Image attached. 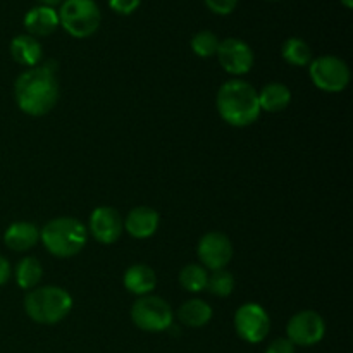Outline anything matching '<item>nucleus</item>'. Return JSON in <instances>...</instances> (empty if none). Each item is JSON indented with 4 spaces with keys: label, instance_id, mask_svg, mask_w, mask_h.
Here are the masks:
<instances>
[{
    "label": "nucleus",
    "instance_id": "c756f323",
    "mask_svg": "<svg viewBox=\"0 0 353 353\" xmlns=\"http://www.w3.org/2000/svg\"><path fill=\"white\" fill-rule=\"evenodd\" d=\"M341 3H343L347 9H352V7H353V0H341Z\"/></svg>",
    "mask_w": 353,
    "mask_h": 353
},
{
    "label": "nucleus",
    "instance_id": "423d86ee",
    "mask_svg": "<svg viewBox=\"0 0 353 353\" xmlns=\"http://www.w3.org/2000/svg\"><path fill=\"white\" fill-rule=\"evenodd\" d=\"M131 319L141 331L161 333L172 326L174 314H172L171 305L164 299L145 295L138 299L131 307Z\"/></svg>",
    "mask_w": 353,
    "mask_h": 353
},
{
    "label": "nucleus",
    "instance_id": "5701e85b",
    "mask_svg": "<svg viewBox=\"0 0 353 353\" xmlns=\"http://www.w3.org/2000/svg\"><path fill=\"white\" fill-rule=\"evenodd\" d=\"M217 48H219V38H217V34L212 33V31H199V33L192 38V50L195 52L199 57H212V55L217 54Z\"/></svg>",
    "mask_w": 353,
    "mask_h": 353
},
{
    "label": "nucleus",
    "instance_id": "7ed1b4c3",
    "mask_svg": "<svg viewBox=\"0 0 353 353\" xmlns=\"http://www.w3.org/2000/svg\"><path fill=\"white\" fill-rule=\"evenodd\" d=\"M40 240L52 255L68 259L85 248L88 230L74 217H57L45 224L40 231Z\"/></svg>",
    "mask_w": 353,
    "mask_h": 353
},
{
    "label": "nucleus",
    "instance_id": "4be33fe9",
    "mask_svg": "<svg viewBox=\"0 0 353 353\" xmlns=\"http://www.w3.org/2000/svg\"><path fill=\"white\" fill-rule=\"evenodd\" d=\"M207 279H209V272L205 268L199 264H188L181 269L179 272V285L183 290L192 293H199L207 288Z\"/></svg>",
    "mask_w": 353,
    "mask_h": 353
},
{
    "label": "nucleus",
    "instance_id": "f3484780",
    "mask_svg": "<svg viewBox=\"0 0 353 353\" xmlns=\"http://www.w3.org/2000/svg\"><path fill=\"white\" fill-rule=\"evenodd\" d=\"M10 55L17 64L24 68H34L41 61V45L31 34H17L10 41Z\"/></svg>",
    "mask_w": 353,
    "mask_h": 353
},
{
    "label": "nucleus",
    "instance_id": "a878e982",
    "mask_svg": "<svg viewBox=\"0 0 353 353\" xmlns=\"http://www.w3.org/2000/svg\"><path fill=\"white\" fill-rule=\"evenodd\" d=\"M141 0H109V7L116 14L121 16H130L140 7Z\"/></svg>",
    "mask_w": 353,
    "mask_h": 353
},
{
    "label": "nucleus",
    "instance_id": "0eeeda50",
    "mask_svg": "<svg viewBox=\"0 0 353 353\" xmlns=\"http://www.w3.org/2000/svg\"><path fill=\"white\" fill-rule=\"evenodd\" d=\"M310 78L317 88L330 93L343 92L350 83V68L334 55H323L309 64Z\"/></svg>",
    "mask_w": 353,
    "mask_h": 353
},
{
    "label": "nucleus",
    "instance_id": "1a4fd4ad",
    "mask_svg": "<svg viewBox=\"0 0 353 353\" xmlns=\"http://www.w3.org/2000/svg\"><path fill=\"white\" fill-rule=\"evenodd\" d=\"M286 334L295 347H312L326 334V323L316 310H302L290 319Z\"/></svg>",
    "mask_w": 353,
    "mask_h": 353
},
{
    "label": "nucleus",
    "instance_id": "2eb2a0df",
    "mask_svg": "<svg viewBox=\"0 0 353 353\" xmlns=\"http://www.w3.org/2000/svg\"><path fill=\"white\" fill-rule=\"evenodd\" d=\"M40 240V230L31 223L10 224L3 234V241L14 252H26L33 248Z\"/></svg>",
    "mask_w": 353,
    "mask_h": 353
},
{
    "label": "nucleus",
    "instance_id": "cd10ccee",
    "mask_svg": "<svg viewBox=\"0 0 353 353\" xmlns=\"http://www.w3.org/2000/svg\"><path fill=\"white\" fill-rule=\"evenodd\" d=\"M10 278V264L3 255H0V286L6 285Z\"/></svg>",
    "mask_w": 353,
    "mask_h": 353
},
{
    "label": "nucleus",
    "instance_id": "aec40b11",
    "mask_svg": "<svg viewBox=\"0 0 353 353\" xmlns=\"http://www.w3.org/2000/svg\"><path fill=\"white\" fill-rule=\"evenodd\" d=\"M281 55L288 64L296 65V68H305L312 62V48L302 38L292 37L283 43Z\"/></svg>",
    "mask_w": 353,
    "mask_h": 353
},
{
    "label": "nucleus",
    "instance_id": "412c9836",
    "mask_svg": "<svg viewBox=\"0 0 353 353\" xmlns=\"http://www.w3.org/2000/svg\"><path fill=\"white\" fill-rule=\"evenodd\" d=\"M41 274H43V268L34 257H24L16 268V281L23 290L34 288L40 283Z\"/></svg>",
    "mask_w": 353,
    "mask_h": 353
},
{
    "label": "nucleus",
    "instance_id": "9d476101",
    "mask_svg": "<svg viewBox=\"0 0 353 353\" xmlns=\"http://www.w3.org/2000/svg\"><path fill=\"white\" fill-rule=\"evenodd\" d=\"M216 55L224 71L230 74H247L254 68V50L247 41L240 40V38H226V40L219 41Z\"/></svg>",
    "mask_w": 353,
    "mask_h": 353
},
{
    "label": "nucleus",
    "instance_id": "6ab92c4d",
    "mask_svg": "<svg viewBox=\"0 0 353 353\" xmlns=\"http://www.w3.org/2000/svg\"><path fill=\"white\" fill-rule=\"evenodd\" d=\"M178 317L185 326L202 327L212 319V307L199 299L188 300L178 310Z\"/></svg>",
    "mask_w": 353,
    "mask_h": 353
},
{
    "label": "nucleus",
    "instance_id": "a211bd4d",
    "mask_svg": "<svg viewBox=\"0 0 353 353\" xmlns=\"http://www.w3.org/2000/svg\"><path fill=\"white\" fill-rule=\"evenodd\" d=\"M292 102V92L283 83H269L259 92V105L265 112H281Z\"/></svg>",
    "mask_w": 353,
    "mask_h": 353
},
{
    "label": "nucleus",
    "instance_id": "f8f14e48",
    "mask_svg": "<svg viewBox=\"0 0 353 353\" xmlns=\"http://www.w3.org/2000/svg\"><path fill=\"white\" fill-rule=\"evenodd\" d=\"M123 217L114 207H97L90 216V233L99 243L112 245L123 234Z\"/></svg>",
    "mask_w": 353,
    "mask_h": 353
},
{
    "label": "nucleus",
    "instance_id": "f257e3e1",
    "mask_svg": "<svg viewBox=\"0 0 353 353\" xmlns=\"http://www.w3.org/2000/svg\"><path fill=\"white\" fill-rule=\"evenodd\" d=\"M16 103L28 116H45L59 100L57 64L54 61L34 65L17 76L14 83Z\"/></svg>",
    "mask_w": 353,
    "mask_h": 353
},
{
    "label": "nucleus",
    "instance_id": "f03ea898",
    "mask_svg": "<svg viewBox=\"0 0 353 353\" xmlns=\"http://www.w3.org/2000/svg\"><path fill=\"white\" fill-rule=\"evenodd\" d=\"M217 110L228 124L245 128L254 124L261 116L259 93L250 83L241 79L226 81L217 92Z\"/></svg>",
    "mask_w": 353,
    "mask_h": 353
},
{
    "label": "nucleus",
    "instance_id": "20e7f679",
    "mask_svg": "<svg viewBox=\"0 0 353 353\" xmlns=\"http://www.w3.org/2000/svg\"><path fill=\"white\" fill-rule=\"evenodd\" d=\"M72 309V299L59 286L34 288L24 296V310L38 324H57L68 317Z\"/></svg>",
    "mask_w": 353,
    "mask_h": 353
},
{
    "label": "nucleus",
    "instance_id": "393cba45",
    "mask_svg": "<svg viewBox=\"0 0 353 353\" xmlns=\"http://www.w3.org/2000/svg\"><path fill=\"white\" fill-rule=\"evenodd\" d=\"M203 2L214 14H219V16H228L238 6V0H203Z\"/></svg>",
    "mask_w": 353,
    "mask_h": 353
},
{
    "label": "nucleus",
    "instance_id": "b1692460",
    "mask_svg": "<svg viewBox=\"0 0 353 353\" xmlns=\"http://www.w3.org/2000/svg\"><path fill=\"white\" fill-rule=\"evenodd\" d=\"M212 295L216 296H228L234 290V278L226 269H217L212 271V274L207 279V288Z\"/></svg>",
    "mask_w": 353,
    "mask_h": 353
},
{
    "label": "nucleus",
    "instance_id": "4468645a",
    "mask_svg": "<svg viewBox=\"0 0 353 353\" xmlns=\"http://www.w3.org/2000/svg\"><path fill=\"white\" fill-rule=\"evenodd\" d=\"M24 28L31 37H48L59 28V14L52 7H33L24 16Z\"/></svg>",
    "mask_w": 353,
    "mask_h": 353
},
{
    "label": "nucleus",
    "instance_id": "bb28decb",
    "mask_svg": "<svg viewBox=\"0 0 353 353\" xmlns=\"http://www.w3.org/2000/svg\"><path fill=\"white\" fill-rule=\"evenodd\" d=\"M265 353H295V345L288 338H278L265 348Z\"/></svg>",
    "mask_w": 353,
    "mask_h": 353
},
{
    "label": "nucleus",
    "instance_id": "9b49d317",
    "mask_svg": "<svg viewBox=\"0 0 353 353\" xmlns=\"http://www.w3.org/2000/svg\"><path fill=\"white\" fill-rule=\"evenodd\" d=\"M233 257V243L221 231L203 234L199 243V259L207 269H224Z\"/></svg>",
    "mask_w": 353,
    "mask_h": 353
},
{
    "label": "nucleus",
    "instance_id": "c85d7f7f",
    "mask_svg": "<svg viewBox=\"0 0 353 353\" xmlns=\"http://www.w3.org/2000/svg\"><path fill=\"white\" fill-rule=\"evenodd\" d=\"M40 2H41V6L52 7V9H54L55 6H61V3L64 2V0H40Z\"/></svg>",
    "mask_w": 353,
    "mask_h": 353
},
{
    "label": "nucleus",
    "instance_id": "ddd939ff",
    "mask_svg": "<svg viewBox=\"0 0 353 353\" xmlns=\"http://www.w3.org/2000/svg\"><path fill=\"white\" fill-rule=\"evenodd\" d=\"M159 223H161V216H159L157 210H154L152 207L141 205L128 214L126 221H124V228L133 238L145 240V238L154 236Z\"/></svg>",
    "mask_w": 353,
    "mask_h": 353
},
{
    "label": "nucleus",
    "instance_id": "6e6552de",
    "mask_svg": "<svg viewBox=\"0 0 353 353\" xmlns=\"http://www.w3.org/2000/svg\"><path fill=\"white\" fill-rule=\"evenodd\" d=\"M234 330L247 343H261L271 331V319L264 307L245 303L234 314Z\"/></svg>",
    "mask_w": 353,
    "mask_h": 353
},
{
    "label": "nucleus",
    "instance_id": "dca6fc26",
    "mask_svg": "<svg viewBox=\"0 0 353 353\" xmlns=\"http://www.w3.org/2000/svg\"><path fill=\"white\" fill-rule=\"evenodd\" d=\"M124 286L130 293L138 296H145L152 293L157 286V274L152 268L145 264L131 265L124 272Z\"/></svg>",
    "mask_w": 353,
    "mask_h": 353
},
{
    "label": "nucleus",
    "instance_id": "39448f33",
    "mask_svg": "<svg viewBox=\"0 0 353 353\" xmlns=\"http://www.w3.org/2000/svg\"><path fill=\"white\" fill-rule=\"evenodd\" d=\"M59 26L71 37L88 38L99 30L102 14L95 0H64L59 9Z\"/></svg>",
    "mask_w": 353,
    "mask_h": 353
}]
</instances>
